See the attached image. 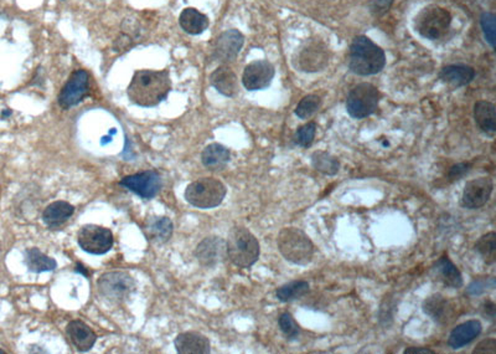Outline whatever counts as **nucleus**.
<instances>
[{
	"label": "nucleus",
	"mask_w": 496,
	"mask_h": 354,
	"mask_svg": "<svg viewBox=\"0 0 496 354\" xmlns=\"http://www.w3.org/2000/svg\"><path fill=\"white\" fill-rule=\"evenodd\" d=\"M171 90L168 70H139L129 83L127 95L131 102L140 107H155L168 98Z\"/></svg>",
	"instance_id": "obj_1"
},
{
	"label": "nucleus",
	"mask_w": 496,
	"mask_h": 354,
	"mask_svg": "<svg viewBox=\"0 0 496 354\" xmlns=\"http://www.w3.org/2000/svg\"><path fill=\"white\" fill-rule=\"evenodd\" d=\"M385 64L384 50L368 36H358L353 40L349 54V67L353 73L360 76L376 75L384 69Z\"/></svg>",
	"instance_id": "obj_2"
},
{
	"label": "nucleus",
	"mask_w": 496,
	"mask_h": 354,
	"mask_svg": "<svg viewBox=\"0 0 496 354\" xmlns=\"http://www.w3.org/2000/svg\"><path fill=\"white\" fill-rule=\"evenodd\" d=\"M226 252L234 265L247 269L256 264L261 249L256 236L251 231L243 226H236L227 237Z\"/></svg>",
	"instance_id": "obj_3"
},
{
	"label": "nucleus",
	"mask_w": 496,
	"mask_h": 354,
	"mask_svg": "<svg viewBox=\"0 0 496 354\" xmlns=\"http://www.w3.org/2000/svg\"><path fill=\"white\" fill-rule=\"evenodd\" d=\"M278 250L286 261L294 265H308L314 256V245L309 236L298 228H284L277 239Z\"/></svg>",
	"instance_id": "obj_4"
},
{
	"label": "nucleus",
	"mask_w": 496,
	"mask_h": 354,
	"mask_svg": "<svg viewBox=\"0 0 496 354\" xmlns=\"http://www.w3.org/2000/svg\"><path fill=\"white\" fill-rule=\"evenodd\" d=\"M227 194L225 184L215 178H200L185 189V201L199 209H212L220 206Z\"/></svg>",
	"instance_id": "obj_5"
},
{
	"label": "nucleus",
	"mask_w": 496,
	"mask_h": 354,
	"mask_svg": "<svg viewBox=\"0 0 496 354\" xmlns=\"http://www.w3.org/2000/svg\"><path fill=\"white\" fill-rule=\"evenodd\" d=\"M452 23L449 11L438 6H425L416 16L415 29L428 40H440L447 34Z\"/></svg>",
	"instance_id": "obj_6"
},
{
	"label": "nucleus",
	"mask_w": 496,
	"mask_h": 354,
	"mask_svg": "<svg viewBox=\"0 0 496 354\" xmlns=\"http://www.w3.org/2000/svg\"><path fill=\"white\" fill-rule=\"evenodd\" d=\"M97 288L109 302L122 303L135 291V281L127 272H106L98 278Z\"/></svg>",
	"instance_id": "obj_7"
},
{
	"label": "nucleus",
	"mask_w": 496,
	"mask_h": 354,
	"mask_svg": "<svg viewBox=\"0 0 496 354\" xmlns=\"http://www.w3.org/2000/svg\"><path fill=\"white\" fill-rule=\"evenodd\" d=\"M380 93L371 83H360L350 91L346 100V111L356 119L368 117L379 107Z\"/></svg>",
	"instance_id": "obj_8"
},
{
	"label": "nucleus",
	"mask_w": 496,
	"mask_h": 354,
	"mask_svg": "<svg viewBox=\"0 0 496 354\" xmlns=\"http://www.w3.org/2000/svg\"><path fill=\"white\" fill-rule=\"evenodd\" d=\"M112 231L103 226L87 224L82 226L77 234V242L83 252L92 255H103L113 247Z\"/></svg>",
	"instance_id": "obj_9"
},
{
	"label": "nucleus",
	"mask_w": 496,
	"mask_h": 354,
	"mask_svg": "<svg viewBox=\"0 0 496 354\" xmlns=\"http://www.w3.org/2000/svg\"><path fill=\"white\" fill-rule=\"evenodd\" d=\"M123 188L131 190L143 199H153L162 189V177L155 170H145L137 175H127L119 182Z\"/></svg>",
	"instance_id": "obj_10"
},
{
	"label": "nucleus",
	"mask_w": 496,
	"mask_h": 354,
	"mask_svg": "<svg viewBox=\"0 0 496 354\" xmlns=\"http://www.w3.org/2000/svg\"><path fill=\"white\" fill-rule=\"evenodd\" d=\"M90 91V75L85 70H77L72 72L71 76L67 80L65 86L62 88L59 95L57 102L63 110L76 106L83 98L87 96Z\"/></svg>",
	"instance_id": "obj_11"
},
{
	"label": "nucleus",
	"mask_w": 496,
	"mask_h": 354,
	"mask_svg": "<svg viewBox=\"0 0 496 354\" xmlns=\"http://www.w3.org/2000/svg\"><path fill=\"white\" fill-rule=\"evenodd\" d=\"M492 189L494 183L492 179L488 177H481L468 182L461 195V206L466 209H479L489 201Z\"/></svg>",
	"instance_id": "obj_12"
},
{
	"label": "nucleus",
	"mask_w": 496,
	"mask_h": 354,
	"mask_svg": "<svg viewBox=\"0 0 496 354\" xmlns=\"http://www.w3.org/2000/svg\"><path fill=\"white\" fill-rule=\"evenodd\" d=\"M274 77V67L271 62L258 60L248 64L242 75V83L248 91H258L268 88Z\"/></svg>",
	"instance_id": "obj_13"
},
{
	"label": "nucleus",
	"mask_w": 496,
	"mask_h": 354,
	"mask_svg": "<svg viewBox=\"0 0 496 354\" xmlns=\"http://www.w3.org/2000/svg\"><path fill=\"white\" fill-rule=\"evenodd\" d=\"M243 42H245V36L242 35L241 31L231 29L222 33L216 39L215 47H214L215 60L221 62L234 61L240 54Z\"/></svg>",
	"instance_id": "obj_14"
},
{
	"label": "nucleus",
	"mask_w": 496,
	"mask_h": 354,
	"mask_svg": "<svg viewBox=\"0 0 496 354\" xmlns=\"http://www.w3.org/2000/svg\"><path fill=\"white\" fill-rule=\"evenodd\" d=\"M226 255V242L217 236L206 237L195 250V257L198 259L200 265L204 267L216 266L225 259Z\"/></svg>",
	"instance_id": "obj_15"
},
{
	"label": "nucleus",
	"mask_w": 496,
	"mask_h": 354,
	"mask_svg": "<svg viewBox=\"0 0 496 354\" xmlns=\"http://www.w3.org/2000/svg\"><path fill=\"white\" fill-rule=\"evenodd\" d=\"M66 334L78 352H88L97 341L96 334L80 319H75L67 324Z\"/></svg>",
	"instance_id": "obj_16"
},
{
	"label": "nucleus",
	"mask_w": 496,
	"mask_h": 354,
	"mask_svg": "<svg viewBox=\"0 0 496 354\" xmlns=\"http://www.w3.org/2000/svg\"><path fill=\"white\" fill-rule=\"evenodd\" d=\"M176 352L180 354L210 353V341L199 332L180 334L174 341Z\"/></svg>",
	"instance_id": "obj_17"
},
{
	"label": "nucleus",
	"mask_w": 496,
	"mask_h": 354,
	"mask_svg": "<svg viewBox=\"0 0 496 354\" xmlns=\"http://www.w3.org/2000/svg\"><path fill=\"white\" fill-rule=\"evenodd\" d=\"M423 311L438 324H447L454 319V306L442 295H433L423 302Z\"/></svg>",
	"instance_id": "obj_18"
},
{
	"label": "nucleus",
	"mask_w": 496,
	"mask_h": 354,
	"mask_svg": "<svg viewBox=\"0 0 496 354\" xmlns=\"http://www.w3.org/2000/svg\"><path fill=\"white\" fill-rule=\"evenodd\" d=\"M210 83L217 93L226 98H234L238 91V81L235 72L229 66H220L211 73Z\"/></svg>",
	"instance_id": "obj_19"
},
{
	"label": "nucleus",
	"mask_w": 496,
	"mask_h": 354,
	"mask_svg": "<svg viewBox=\"0 0 496 354\" xmlns=\"http://www.w3.org/2000/svg\"><path fill=\"white\" fill-rule=\"evenodd\" d=\"M483 326L478 319H471L456 326L449 334L448 344L453 349H459L471 343L481 334Z\"/></svg>",
	"instance_id": "obj_20"
},
{
	"label": "nucleus",
	"mask_w": 496,
	"mask_h": 354,
	"mask_svg": "<svg viewBox=\"0 0 496 354\" xmlns=\"http://www.w3.org/2000/svg\"><path fill=\"white\" fill-rule=\"evenodd\" d=\"M230 158V151L220 143L209 144L201 154V162L209 170H224Z\"/></svg>",
	"instance_id": "obj_21"
},
{
	"label": "nucleus",
	"mask_w": 496,
	"mask_h": 354,
	"mask_svg": "<svg viewBox=\"0 0 496 354\" xmlns=\"http://www.w3.org/2000/svg\"><path fill=\"white\" fill-rule=\"evenodd\" d=\"M174 225L169 218H152L147 221L144 232L148 237V240L155 242V244H164L169 242L170 237L173 235Z\"/></svg>",
	"instance_id": "obj_22"
},
{
	"label": "nucleus",
	"mask_w": 496,
	"mask_h": 354,
	"mask_svg": "<svg viewBox=\"0 0 496 354\" xmlns=\"http://www.w3.org/2000/svg\"><path fill=\"white\" fill-rule=\"evenodd\" d=\"M179 24L190 35H200L209 28V18L195 8H186L180 14Z\"/></svg>",
	"instance_id": "obj_23"
},
{
	"label": "nucleus",
	"mask_w": 496,
	"mask_h": 354,
	"mask_svg": "<svg viewBox=\"0 0 496 354\" xmlns=\"http://www.w3.org/2000/svg\"><path fill=\"white\" fill-rule=\"evenodd\" d=\"M440 77L444 83L454 88H461L471 83L476 77V70L466 65H449L442 69Z\"/></svg>",
	"instance_id": "obj_24"
},
{
	"label": "nucleus",
	"mask_w": 496,
	"mask_h": 354,
	"mask_svg": "<svg viewBox=\"0 0 496 354\" xmlns=\"http://www.w3.org/2000/svg\"><path fill=\"white\" fill-rule=\"evenodd\" d=\"M75 213V208L67 201H54L42 213V221L50 228H57L68 220Z\"/></svg>",
	"instance_id": "obj_25"
},
{
	"label": "nucleus",
	"mask_w": 496,
	"mask_h": 354,
	"mask_svg": "<svg viewBox=\"0 0 496 354\" xmlns=\"http://www.w3.org/2000/svg\"><path fill=\"white\" fill-rule=\"evenodd\" d=\"M474 118L484 134L494 136L496 132L495 106L488 101H478L474 106Z\"/></svg>",
	"instance_id": "obj_26"
},
{
	"label": "nucleus",
	"mask_w": 496,
	"mask_h": 354,
	"mask_svg": "<svg viewBox=\"0 0 496 354\" xmlns=\"http://www.w3.org/2000/svg\"><path fill=\"white\" fill-rule=\"evenodd\" d=\"M435 270L440 281L449 288H459L463 286V276L458 267L450 261L448 256L440 257L435 264Z\"/></svg>",
	"instance_id": "obj_27"
},
{
	"label": "nucleus",
	"mask_w": 496,
	"mask_h": 354,
	"mask_svg": "<svg viewBox=\"0 0 496 354\" xmlns=\"http://www.w3.org/2000/svg\"><path fill=\"white\" fill-rule=\"evenodd\" d=\"M299 66L303 71L315 72L320 71L327 66V57L324 50H320L317 45L308 47L303 50L299 57Z\"/></svg>",
	"instance_id": "obj_28"
},
{
	"label": "nucleus",
	"mask_w": 496,
	"mask_h": 354,
	"mask_svg": "<svg viewBox=\"0 0 496 354\" xmlns=\"http://www.w3.org/2000/svg\"><path fill=\"white\" fill-rule=\"evenodd\" d=\"M25 264L28 269L35 273L54 271L57 267V262L52 257L42 254L37 247H31L26 250Z\"/></svg>",
	"instance_id": "obj_29"
},
{
	"label": "nucleus",
	"mask_w": 496,
	"mask_h": 354,
	"mask_svg": "<svg viewBox=\"0 0 496 354\" xmlns=\"http://www.w3.org/2000/svg\"><path fill=\"white\" fill-rule=\"evenodd\" d=\"M312 165L314 170L325 175H338L340 170V162L338 158L324 151H317L313 153Z\"/></svg>",
	"instance_id": "obj_30"
},
{
	"label": "nucleus",
	"mask_w": 496,
	"mask_h": 354,
	"mask_svg": "<svg viewBox=\"0 0 496 354\" xmlns=\"http://www.w3.org/2000/svg\"><path fill=\"white\" fill-rule=\"evenodd\" d=\"M309 291L307 281H291L277 290V297L282 302H291L303 297Z\"/></svg>",
	"instance_id": "obj_31"
},
{
	"label": "nucleus",
	"mask_w": 496,
	"mask_h": 354,
	"mask_svg": "<svg viewBox=\"0 0 496 354\" xmlns=\"http://www.w3.org/2000/svg\"><path fill=\"white\" fill-rule=\"evenodd\" d=\"M476 252L480 254L486 264H494L496 260V234L494 231L481 236L476 244Z\"/></svg>",
	"instance_id": "obj_32"
},
{
	"label": "nucleus",
	"mask_w": 496,
	"mask_h": 354,
	"mask_svg": "<svg viewBox=\"0 0 496 354\" xmlns=\"http://www.w3.org/2000/svg\"><path fill=\"white\" fill-rule=\"evenodd\" d=\"M322 105V100L317 95H308L306 98L301 100V102L298 103L296 108V114L298 117L306 119L309 118L312 114L317 112L319 107Z\"/></svg>",
	"instance_id": "obj_33"
},
{
	"label": "nucleus",
	"mask_w": 496,
	"mask_h": 354,
	"mask_svg": "<svg viewBox=\"0 0 496 354\" xmlns=\"http://www.w3.org/2000/svg\"><path fill=\"white\" fill-rule=\"evenodd\" d=\"M315 134H317V124L314 122H308L307 124L298 129L294 136V141L298 146H301L303 148H308L312 146Z\"/></svg>",
	"instance_id": "obj_34"
},
{
	"label": "nucleus",
	"mask_w": 496,
	"mask_h": 354,
	"mask_svg": "<svg viewBox=\"0 0 496 354\" xmlns=\"http://www.w3.org/2000/svg\"><path fill=\"white\" fill-rule=\"evenodd\" d=\"M278 324L281 327L282 332L286 334V337L289 339L297 338L301 332V329L298 326L296 319H293L292 314L289 312L282 313L281 317L278 319Z\"/></svg>",
	"instance_id": "obj_35"
},
{
	"label": "nucleus",
	"mask_w": 496,
	"mask_h": 354,
	"mask_svg": "<svg viewBox=\"0 0 496 354\" xmlns=\"http://www.w3.org/2000/svg\"><path fill=\"white\" fill-rule=\"evenodd\" d=\"M481 28L484 31L486 42L490 44L491 47H495L496 40V24L495 16L491 13H483L480 19Z\"/></svg>",
	"instance_id": "obj_36"
},
{
	"label": "nucleus",
	"mask_w": 496,
	"mask_h": 354,
	"mask_svg": "<svg viewBox=\"0 0 496 354\" xmlns=\"http://www.w3.org/2000/svg\"><path fill=\"white\" fill-rule=\"evenodd\" d=\"M474 354H495L496 353V339L488 338L481 341L480 343L476 346L473 350Z\"/></svg>",
	"instance_id": "obj_37"
},
{
	"label": "nucleus",
	"mask_w": 496,
	"mask_h": 354,
	"mask_svg": "<svg viewBox=\"0 0 496 354\" xmlns=\"http://www.w3.org/2000/svg\"><path fill=\"white\" fill-rule=\"evenodd\" d=\"M392 3L394 0H371V11L375 16H384L385 13L389 11Z\"/></svg>",
	"instance_id": "obj_38"
},
{
	"label": "nucleus",
	"mask_w": 496,
	"mask_h": 354,
	"mask_svg": "<svg viewBox=\"0 0 496 354\" xmlns=\"http://www.w3.org/2000/svg\"><path fill=\"white\" fill-rule=\"evenodd\" d=\"M469 170H471L469 163H459V165H453L450 168L448 177L452 180H459L461 177H464L469 172Z\"/></svg>",
	"instance_id": "obj_39"
},
{
	"label": "nucleus",
	"mask_w": 496,
	"mask_h": 354,
	"mask_svg": "<svg viewBox=\"0 0 496 354\" xmlns=\"http://www.w3.org/2000/svg\"><path fill=\"white\" fill-rule=\"evenodd\" d=\"M483 311L486 317H490V319H495V303L488 301L483 306Z\"/></svg>",
	"instance_id": "obj_40"
},
{
	"label": "nucleus",
	"mask_w": 496,
	"mask_h": 354,
	"mask_svg": "<svg viewBox=\"0 0 496 354\" xmlns=\"http://www.w3.org/2000/svg\"><path fill=\"white\" fill-rule=\"evenodd\" d=\"M404 354H435V352L430 348H421V347H409L404 349Z\"/></svg>",
	"instance_id": "obj_41"
},
{
	"label": "nucleus",
	"mask_w": 496,
	"mask_h": 354,
	"mask_svg": "<svg viewBox=\"0 0 496 354\" xmlns=\"http://www.w3.org/2000/svg\"><path fill=\"white\" fill-rule=\"evenodd\" d=\"M11 114V111H9V110H4V111H3V113H1V118L9 117Z\"/></svg>",
	"instance_id": "obj_42"
},
{
	"label": "nucleus",
	"mask_w": 496,
	"mask_h": 354,
	"mask_svg": "<svg viewBox=\"0 0 496 354\" xmlns=\"http://www.w3.org/2000/svg\"><path fill=\"white\" fill-rule=\"evenodd\" d=\"M4 353H6V352H4V350H3V349H0V354H4Z\"/></svg>",
	"instance_id": "obj_43"
}]
</instances>
